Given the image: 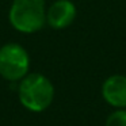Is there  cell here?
<instances>
[{
    "instance_id": "1",
    "label": "cell",
    "mask_w": 126,
    "mask_h": 126,
    "mask_svg": "<svg viewBox=\"0 0 126 126\" xmlns=\"http://www.w3.org/2000/svg\"><path fill=\"white\" fill-rule=\"evenodd\" d=\"M19 102L33 112L45 111L54 99V85L42 73H27L18 84Z\"/></svg>"
},
{
    "instance_id": "2",
    "label": "cell",
    "mask_w": 126,
    "mask_h": 126,
    "mask_svg": "<svg viewBox=\"0 0 126 126\" xmlns=\"http://www.w3.org/2000/svg\"><path fill=\"white\" fill-rule=\"evenodd\" d=\"M45 0H12L8 20L16 31L33 34L46 25Z\"/></svg>"
},
{
    "instance_id": "3",
    "label": "cell",
    "mask_w": 126,
    "mask_h": 126,
    "mask_svg": "<svg viewBox=\"0 0 126 126\" xmlns=\"http://www.w3.org/2000/svg\"><path fill=\"white\" fill-rule=\"evenodd\" d=\"M30 56L19 44L10 42L0 47V76L8 81H19L29 73Z\"/></svg>"
},
{
    "instance_id": "4",
    "label": "cell",
    "mask_w": 126,
    "mask_h": 126,
    "mask_svg": "<svg viewBox=\"0 0 126 126\" xmlns=\"http://www.w3.org/2000/svg\"><path fill=\"white\" fill-rule=\"evenodd\" d=\"M77 8L71 0H56L46 10V23L54 30H64L75 22Z\"/></svg>"
},
{
    "instance_id": "5",
    "label": "cell",
    "mask_w": 126,
    "mask_h": 126,
    "mask_svg": "<svg viewBox=\"0 0 126 126\" xmlns=\"http://www.w3.org/2000/svg\"><path fill=\"white\" fill-rule=\"evenodd\" d=\"M104 102L115 109H126V76L111 75L102 84Z\"/></svg>"
},
{
    "instance_id": "6",
    "label": "cell",
    "mask_w": 126,
    "mask_h": 126,
    "mask_svg": "<svg viewBox=\"0 0 126 126\" xmlns=\"http://www.w3.org/2000/svg\"><path fill=\"white\" fill-rule=\"evenodd\" d=\"M104 126H126V109H115L107 117Z\"/></svg>"
}]
</instances>
